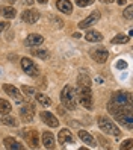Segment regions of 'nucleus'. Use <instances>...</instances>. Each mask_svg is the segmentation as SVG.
<instances>
[{
  "mask_svg": "<svg viewBox=\"0 0 133 150\" xmlns=\"http://www.w3.org/2000/svg\"><path fill=\"white\" fill-rule=\"evenodd\" d=\"M127 105H132V94L130 93H115L112 96L110 102L108 103V111L115 115L118 111L126 108Z\"/></svg>",
  "mask_w": 133,
  "mask_h": 150,
  "instance_id": "obj_1",
  "label": "nucleus"
},
{
  "mask_svg": "<svg viewBox=\"0 0 133 150\" xmlns=\"http://www.w3.org/2000/svg\"><path fill=\"white\" fill-rule=\"evenodd\" d=\"M61 102L64 105V108L74 111L77 108V97H76V88L71 85H65L64 90L61 93Z\"/></svg>",
  "mask_w": 133,
  "mask_h": 150,
  "instance_id": "obj_2",
  "label": "nucleus"
},
{
  "mask_svg": "<svg viewBox=\"0 0 133 150\" xmlns=\"http://www.w3.org/2000/svg\"><path fill=\"white\" fill-rule=\"evenodd\" d=\"M76 97L83 108L92 109V93L89 86H79V90H76Z\"/></svg>",
  "mask_w": 133,
  "mask_h": 150,
  "instance_id": "obj_3",
  "label": "nucleus"
},
{
  "mask_svg": "<svg viewBox=\"0 0 133 150\" xmlns=\"http://www.w3.org/2000/svg\"><path fill=\"white\" fill-rule=\"evenodd\" d=\"M97 123H99V127L104 132V134H108V135H112V137H120V129L118 126L115 125V123L109 118H106V117H99L97 118Z\"/></svg>",
  "mask_w": 133,
  "mask_h": 150,
  "instance_id": "obj_4",
  "label": "nucleus"
},
{
  "mask_svg": "<svg viewBox=\"0 0 133 150\" xmlns=\"http://www.w3.org/2000/svg\"><path fill=\"white\" fill-rule=\"evenodd\" d=\"M21 137L26 139L30 149H38V132L35 129H24L21 130Z\"/></svg>",
  "mask_w": 133,
  "mask_h": 150,
  "instance_id": "obj_5",
  "label": "nucleus"
},
{
  "mask_svg": "<svg viewBox=\"0 0 133 150\" xmlns=\"http://www.w3.org/2000/svg\"><path fill=\"white\" fill-rule=\"evenodd\" d=\"M21 67H23V70L26 71V74H29V76H32V77H35V76L39 74L38 67L35 65L33 61L29 59V58H23V59H21Z\"/></svg>",
  "mask_w": 133,
  "mask_h": 150,
  "instance_id": "obj_6",
  "label": "nucleus"
},
{
  "mask_svg": "<svg viewBox=\"0 0 133 150\" xmlns=\"http://www.w3.org/2000/svg\"><path fill=\"white\" fill-rule=\"evenodd\" d=\"M91 58L95 61V62H99V64H104L106 61L109 59V52L106 50V49H101V47L94 49V50H91Z\"/></svg>",
  "mask_w": 133,
  "mask_h": 150,
  "instance_id": "obj_7",
  "label": "nucleus"
},
{
  "mask_svg": "<svg viewBox=\"0 0 133 150\" xmlns=\"http://www.w3.org/2000/svg\"><path fill=\"white\" fill-rule=\"evenodd\" d=\"M20 115L23 118V121L26 123H30L35 117V108H33V105L32 103H26L23 108H20Z\"/></svg>",
  "mask_w": 133,
  "mask_h": 150,
  "instance_id": "obj_8",
  "label": "nucleus"
},
{
  "mask_svg": "<svg viewBox=\"0 0 133 150\" xmlns=\"http://www.w3.org/2000/svg\"><path fill=\"white\" fill-rule=\"evenodd\" d=\"M99 20H100V12L99 11H94L91 15H88L85 20H82L80 23H79V28H80V29L91 28V26H94L95 23H99Z\"/></svg>",
  "mask_w": 133,
  "mask_h": 150,
  "instance_id": "obj_9",
  "label": "nucleus"
},
{
  "mask_svg": "<svg viewBox=\"0 0 133 150\" xmlns=\"http://www.w3.org/2000/svg\"><path fill=\"white\" fill-rule=\"evenodd\" d=\"M3 90H5V93H6L8 96H11L17 103H21V102L24 100V97L21 96L20 90H18V88H15L14 85H8V83H6V85H3Z\"/></svg>",
  "mask_w": 133,
  "mask_h": 150,
  "instance_id": "obj_10",
  "label": "nucleus"
},
{
  "mask_svg": "<svg viewBox=\"0 0 133 150\" xmlns=\"http://www.w3.org/2000/svg\"><path fill=\"white\" fill-rule=\"evenodd\" d=\"M39 117H41V120L46 123L47 126H50V127H58V126H59V120L53 115L51 112H49V111L39 112Z\"/></svg>",
  "mask_w": 133,
  "mask_h": 150,
  "instance_id": "obj_11",
  "label": "nucleus"
},
{
  "mask_svg": "<svg viewBox=\"0 0 133 150\" xmlns=\"http://www.w3.org/2000/svg\"><path fill=\"white\" fill-rule=\"evenodd\" d=\"M58 139H59L61 144H73L74 141H76L74 139V135L68 129H62L59 132V135H58Z\"/></svg>",
  "mask_w": 133,
  "mask_h": 150,
  "instance_id": "obj_12",
  "label": "nucleus"
},
{
  "mask_svg": "<svg viewBox=\"0 0 133 150\" xmlns=\"http://www.w3.org/2000/svg\"><path fill=\"white\" fill-rule=\"evenodd\" d=\"M23 21L29 23V24H35L38 20H39V12L38 11H33V9H29V11H24L23 15H21Z\"/></svg>",
  "mask_w": 133,
  "mask_h": 150,
  "instance_id": "obj_13",
  "label": "nucleus"
},
{
  "mask_svg": "<svg viewBox=\"0 0 133 150\" xmlns=\"http://www.w3.org/2000/svg\"><path fill=\"white\" fill-rule=\"evenodd\" d=\"M42 42H44V38L38 33H30L29 37L26 38V46H29V47H38Z\"/></svg>",
  "mask_w": 133,
  "mask_h": 150,
  "instance_id": "obj_14",
  "label": "nucleus"
},
{
  "mask_svg": "<svg viewBox=\"0 0 133 150\" xmlns=\"http://www.w3.org/2000/svg\"><path fill=\"white\" fill-rule=\"evenodd\" d=\"M3 144H5V147H6L8 150H23V149H24V146L20 144L18 141L14 139L12 137H6V138L3 139Z\"/></svg>",
  "mask_w": 133,
  "mask_h": 150,
  "instance_id": "obj_15",
  "label": "nucleus"
},
{
  "mask_svg": "<svg viewBox=\"0 0 133 150\" xmlns=\"http://www.w3.org/2000/svg\"><path fill=\"white\" fill-rule=\"evenodd\" d=\"M56 8L61 12H64V14L68 15V14H71V11H73V3L70 2V0H58Z\"/></svg>",
  "mask_w": 133,
  "mask_h": 150,
  "instance_id": "obj_16",
  "label": "nucleus"
},
{
  "mask_svg": "<svg viewBox=\"0 0 133 150\" xmlns=\"http://www.w3.org/2000/svg\"><path fill=\"white\" fill-rule=\"evenodd\" d=\"M79 138H80L85 144L91 146V147H95V146H97V144H95L94 137L89 134V132H86V130H79Z\"/></svg>",
  "mask_w": 133,
  "mask_h": 150,
  "instance_id": "obj_17",
  "label": "nucleus"
},
{
  "mask_svg": "<svg viewBox=\"0 0 133 150\" xmlns=\"http://www.w3.org/2000/svg\"><path fill=\"white\" fill-rule=\"evenodd\" d=\"M32 55L33 56H37L39 59H44V61H47L50 58V52L47 49H44V47H32Z\"/></svg>",
  "mask_w": 133,
  "mask_h": 150,
  "instance_id": "obj_18",
  "label": "nucleus"
},
{
  "mask_svg": "<svg viewBox=\"0 0 133 150\" xmlns=\"http://www.w3.org/2000/svg\"><path fill=\"white\" fill-rule=\"evenodd\" d=\"M85 38L89 42H100V41H103V35L97 30H88L85 33Z\"/></svg>",
  "mask_w": 133,
  "mask_h": 150,
  "instance_id": "obj_19",
  "label": "nucleus"
},
{
  "mask_svg": "<svg viewBox=\"0 0 133 150\" xmlns=\"http://www.w3.org/2000/svg\"><path fill=\"white\" fill-rule=\"evenodd\" d=\"M42 144L46 149H53L55 147V137L51 132H44L42 134Z\"/></svg>",
  "mask_w": 133,
  "mask_h": 150,
  "instance_id": "obj_20",
  "label": "nucleus"
},
{
  "mask_svg": "<svg viewBox=\"0 0 133 150\" xmlns=\"http://www.w3.org/2000/svg\"><path fill=\"white\" fill-rule=\"evenodd\" d=\"M35 99H37V102L39 103V105H42V106H50L51 105V99L49 96H46V94H42V93H35Z\"/></svg>",
  "mask_w": 133,
  "mask_h": 150,
  "instance_id": "obj_21",
  "label": "nucleus"
},
{
  "mask_svg": "<svg viewBox=\"0 0 133 150\" xmlns=\"http://www.w3.org/2000/svg\"><path fill=\"white\" fill-rule=\"evenodd\" d=\"M12 109L11 103L5 100V99H0V115H5V114H9Z\"/></svg>",
  "mask_w": 133,
  "mask_h": 150,
  "instance_id": "obj_22",
  "label": "nucleus"
},
{
  "mask_svg": "<svg viewBox=\"0 0 133 150\" xmlns=\"http://www.w3.org/2000/svg\"><path fill=\"white\" fill-rule=\"evenodd\" d=\"M3 123V125H6V126H11V127H17L18 126V121H17L14 117H9L8 114H5V115H2V120H0Z\"/></svg>",
  "mask_w": 133,
  "mask_h": 150,
  "instance_id": "obj_23",
  "label": "nucleus"
},
{
  "mask_svg": "<svg viewBox=\"0 0 133 150\" xmlns=\"http://www.w3.org/2000/svg\"><path fill=\"white\" fill-rule=\"evenodd\" d=\"M127 41H129V35H124V33H120L110 40L112 44H126Z\"/></svg>",
  "mask_w": 133,
  "mask_h": 150,
  "instance_id": "obj_24",
  "label": "nucleus"
},
{
  "mask_svg": "<svg viewBox=\"0 0 133 150\" xmlns=\"http://www.w3.org/2000/svg\"><path fill=\"white\" fill-rule=\"evenodd\" d=\"M77 85L79 86H89L91 88V79L88 77L86 74H80L77 77Z\"/></svg>",
  "mask_w": 133,
  "mask_h": 150,
  "instance_id": "obj_25",
  "label": "nucleus"
},
{
  "mask_svg": "<svg viewBox=\"0 0 133 150\" xmlns=\"http://www.w3.org/2000/svg\"><path fill=\"white\" fill-rule=\"evenodd\" d=\"M2 14H3L5 18H14V17L17 15V11L14 9L12 6H6V8L2 9Z\"/></svg>",
  "mask_w": 133,
  "mask_h": 150,
  "instance_id": "obj_26",
  "label": "nucleus"
},
{
  "mask_svg": "<svg viewBox=\"0 0 133 150\" xmlns=\"http://www.w3.org/2000/svg\"><path fill=\"white\" fill-rule=\"evenodd\" d=\"M21 91L26 97H30V96H35V93H37V90H35L33 86H21Z\"/></svg>",
  "mask_w": 133,
  "mask_h": 150,
  "instance_id": "obj_27",
  "label": "nucleus"
},
{
  "mask_svg": "<svg viewBox=\"0 0 133 150\" xmlns=\"http://www.w3.org/2000/svg\"><path fill=\"white\" fill-rule=\"evenodd\" d=\"M95 2V0H76V5L80 6V8H85V6H89Z\"/></svg>",
  "mask_w": 133,
  "mask_h": 150,
  "instance_id": "obj_28",
  "label": "nucleus"
},
{
  "mask_svg": "<svg viewBox=\"0 0 133 150\" xmlns=\"http://www.w3.org/2000/svg\"><path fill=\"white\" fill-rule=\"evenodd\" d=\"M124 17H126L127 20H132V17H133V6L129 5L126 9H124Z\"/></svg>",
  "mask_w": 133,
  "mask_h": 150,
  "instance_id": "obj_29",
  "label": "nucleus"
},
{
  "mask_svg": "<svg viewBox=\"0 0 133 150\" xmlns=\"http://www.w3.org/2000/svg\"><path fill=\"white\" fill-rule=\"evenodd\" d=\"M132 143H133L132 139H126V141H124V143L121 144V147H120V149H121V150H122V149H127V150H132Z\"/></svg>",
  "mask_w": 133,
  "mask_h": 150,
  "instance_id": "obj_30",
  "label": "nucleus"
},
{
  "mask_svg": "<svg viewBox=\"0 0 133 150\" xmlns=\"http://www.w3.org/2000/svg\"><path fill=\"white\" fill-rule=\"evenodd\" d=\"M8 28H9V23H6V21L0 23V32H2V30H6Z\"/></svg>",
  "mask_w": 133,
  "mask_h": 150,
  "instance_id": "obj_31",
  "label": "nucleus"
},
{
  "mask_svg": "<svg viewBox=\"0 0 133 150\" xmlns=\"http://www.w3.org/2000/svg\"><path fill=\"white\" fill-rule=\"evenodd\" d=\"M117 67H118V68H126V67H127V64L124 62V61H120V62L117 64Z\"/></svg>",
  "mask_w": 133,
  "mask_h": 150,
  "instance_id": "obj_32",
  "label": "nucleus"
},
{
  "mask_svg": "<svg viewBox=\"0 0 133 150\" xmlns=\"http://www.w3.org/2000/svg\"><path fill=\"white\" fill-rule=\"evenodd\" d=\"M24 5H33V0H23Z\"/></svg>",
  "mask_w": 133,
  "mask_h": 150,
  "instance_id": "obj_33",
  "label": "nucleus"
},
{
  "mask_svg": "<svg viewBox=\"0 0 133 150\" xmlns=\"http://www.w3.org/2000/svg\"><path fill=\"white\" fill-rule=\"evenodd\" d=\"M126 2H127V0H117V3L121 5V6H122V5H126Z\"/></svg>",
  "mask_w": 133,
  "mask_h": 150,
  "instance_id": "obj_34",
  "label": "nucleus"
},
{
  "mask_svg": "<svg viewBox=\"0 0 133 150\" xmlns=\"http://www.w3.org/2000/svg\"><path fill=\"white\" fill-rule=\"evenodd\" d=\"M100 2H101V3H112L113 0H100Z\"/></svg>",
  "mask_w": 133,
  "mask_h": 150,
  "instance_id": "obj_35",
  "label": "nucleus"
},
{
  "mask_svg": "<svg viewBox=\"0 0 133 150\" xmlns=\"http://www.w3.org/2000/svg\"><path fill=\"white\" fill-rule=\"evenodd\" d=\"M38 3H47V0H38Z\"/></svg>",
  "mask_w": 133,
  "mask_h": 150,
  "instance_id": "obj_36",
  "label": "nucleus"
},
{
  "mask_svg": "<svg viewBox=\"0 0 133 150\" xmlns=\"http://www.w3.org/2000/svg\"><path fill=\"white\" fill-rule=\"evenodd\" d=\"M9 2H11V3H14V2H15V0H9Z\"/></svg>",
  "mask_w": 133,
  "mask_h": 150,
  "instance_id": "obj_37",
  "label": "nucleus"
}]
</instances>
